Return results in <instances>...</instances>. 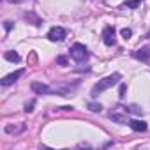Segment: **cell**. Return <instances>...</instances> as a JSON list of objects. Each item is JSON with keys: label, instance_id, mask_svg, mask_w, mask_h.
Here are the masks:
<instances>
[{"label": "cell", "instance_id": "cell-3", "mask_svg": "<svg viewBox=\"0 0 150 150\" xmlns=\"http://www.w3.org/2000/svg\"><path fill=\"white\" fill-rule=\"evenodd\" d=\"M80 85V81H74V83H58L51 87V94H58V96H72V92L76 90V87Z\"/></svg>", "mask_w": 150, "mask_h": 150}, {"label": "cell", "instance_id": "cell-16", "mask_svg": "<svg viewBox=\"0 0 150 150\" xmlns=\"http://www.w3.org/2000/svg\"><path fill=\"white\" fill-rule=\"evenodd\" d=\"M141 2H143V0H127L124 6H125V7H129V9H136Z\"/></svg>", "mask_w": 150, "mask_h": 150}, {"label": "cell", "instance_id": "cell-6", "mask_svg": "<svg viewBox=\"0 0 150 150\" xmlns=\"http://www.w3.org/2000/svg\"><path fill=\"white\" fill-rule=\"evenodd\" d=\"M23 74H25V69H18V71L7 74V76H4L2 80H0V85H2V87H9V85H13L14 81H18V78H21Z\"/></svg>", "mask_w": 150, "mask_h": 150}, {"label": "cell", "instance_id": "cell-19", "mask_svg": "<svg viewBox=\"0 0 150 150\" xmlns=\"http://www.w3.org/2000/svg\"><path fill=\"white\" fill-rule=\"evenodd\" d=\"M125 92H127V85H125V83H120V88H118V96H120V97H124V96H125Z\"/></svg>", "mask_w": 150, "mask_h": 150}, {"label": "cell", "instance_id": "cell-10", "mask_svg": "<svg viewBox=\"0 0 150 150\" xmlns=\"http://www.w3.org/2000/svg\"><path fill=\"white\" fill-rule=\"evenodd\" d=\"M7 134H20V132H23L25 131V124L23 122H20V124H7L6 125V129H4Z\"/></svg>", "mask_w": 150, "mask_h": 150}, {"label": "cell", "instance_id": "cell-1", "mask_svg": "<svg viewBox=\"0 0 150 150\" xmlns=\"http://www.w3.org/2000/svg\"><path fill=\"white\" fill-rule=\"evenodd\" d=\"M120 80H122V74H120V72H113V74H110V76H106V78L99 80V81L92 87L90 96H92V97H97V96H99V94H103L104 90H108V88H111V87L118 85V83H120Z\"/></svg>", "mask_w": 150, "mask_h": 150}, {"label": "cell", "instance_id": "cell-21", "mask_svg": "<svg viewBox=\"0 0 150 150\" xmlns=\"http://www.w3.org/2000/svg\"><path fill=\"white\" fill-rule=\"evenodd\" d=\"M57 64H60V65H67V58H65L64 55H60V57H57Z\"/></svg>", "mask_w": 150, "mask_h": 150}, {"label": "cell", "instance_id": "cell-9", "mask_svg": "<svg viewBox=\"0 0 150 150\" xmlns=\"http://www.w3.org/2000/svg\"><path fill=\"white\" fill-rule=\"evenodd\" d=\"M132 57L138 58V60H141V62H148L150 60V46H143V48L132 51Z\"/></svg>", "mask_w": 150, "mask_h": 150}, {"label": "cell", "instance_id": "cell-18", "mask_svg": "<svg viewBox=\"0 0 150 150\" xmlns=\"http://www.w3.org/2000/svg\"><path fill=\"white\" fill-rule=\"evenodd\" d=\"M120 34H122V37H124V39H129V37L132 35V30H131V28H122V30H120Z\"/></svg>", "mask_w": 150, "mask_h": 150}, {"label": "cell", "instance_id": "cell-17", "mask_svg": "<svg viewBox=\"0 0 150 150\" xmlns=\"http://www.w3.org/2000/svg\"><path fill=\"white\" fill-rule=\"evenodd\" d=\"M34 106H35V99H32V101L25 103V106H23L25 113H32V111H34Z\"/></svg>", "mask_w": 150, "mask_h": 150}, {"label": "cell", "instance_id": "cell-8", "mask_svg": "<svg viewBox=\"0 0 150 150\" xmlns=\"http://www.w3.org/2000/svg\"><path fill=\"white\" fill-rule=\"evenodd\" d=\"M30 88H32V92L41 94V96H48V94H51V87H48L46 83H41V81H34V83L30 85Z\"/></svg>", "mask_w": 150, "mask_h": 150}, {"label": "cell", "instance_id": "cell-22", "mask_svg": "<svg viewBox=\"0 0 150 150\" xmlns=\"http://www.w3.org/2000/svg\"><path fill=\"white\" fill-rule=\"evenodd\" d=\"M9 2H13V4H21V2H25V0H9Z\"/></svg>", "mask_w": 150, "mask_h": 150}, {"label": "cell", "instance_id": "cell-7", "mask_svg": "<svg viewBox=\"0 0 150 150\" xmlns=\"http://www.w3.org/2000/svg\"><path fill=\"white\" fill-rule=\"evenodd\" d=\"M103 41L106 46H113L115 44V27H104L103 30Z\"/></svg>", "mask_w": 150, "mask_h": 150}, {"label": "cell", "instance_id": "cell-20", "mask_svg": "<svg viewBox=\"0 0 150 150\" xmlns=\"http://www.w3.org/2000/svg\"><path fill=\"white\" fill-rule=\"evenodd\" d=\"M13 27H14V23H13V21H4V28H6V32H11V30H13Z\"/></svg>", "mask_w": 150, "mask_h": 150}, {"label": "cell", "instance_id": "cell-12", "mask_svg": "<svg viewBox=\"0 0 150 150\" xmlns=\"http://www.w3.org/2000/svg\"><path fill=\"white\" fill-rule=\"evenodd\" d=\"M23 18H25V20H27L28 23H32L34 27H41V25H42V20H41V18H39V16H37L35 13H32V11L25 13V14H23Z\"/></svg>", "mask_w": 150, "mask_h": 150}, {"label": "cell", "instance_id": "cell-2", "mask_svg": "<svg viewBox=\"0 0 150 150\" xmlns=\"http://www.w3.org/2000/svg\"><path fill=\"white\" fill-rule=\"evenodd\" d=\"M69 57H71L72 60H76V62H85V60L90 57V53H88V48H87L85 44L74 42V44L71 46V50H69Z\"/></svg>", "mask_w": 150, "mask_h": 150}, {"label": "cell", "instance_id": "cell-4", "mask_svg": "<svg viewBox=\"0 0 150 150\" xmlns=\"http://www.w3.org/2000/svg\"><path fill=\"white\" fill-rule=\"evenodd\" d=\"M65 37H67V30L64 27H51L48 32V39L51 42H62Z\"/></svg>", "mask_w": 150, "mask_h": 150}, {"label": "cell", "instance_id": "cell-13", "mask_svg": "<svg viewBox=\"0 0 150 150\" xmlns=\"http://www.w3.org/2000/svg\"><path fill=\"white\" fill-rule=\"evenodd\" d=\"M124 108H125V111L131 113V115H136V117H141V115H143V110H141L138 104H129V106H124Z\"/></svg>", "mask_w": 150, "mask_h": 150}, {"label": "cell", "instance_id": "cell-5", "mask_svg": "<svg viewBox=\"0 0 150 150\" xmlns=\"http://www.w3.org/2000/svg\"><path fill=\"white\" fill-rule=\"evenodd\" d=\"M110 118H111L113 122H117V124H129V120H127V111H125L124 106H117L115 111L110 113Z\"/></svg>", "mask_w": 150, "mask_h": 150}, {"label": "cell", "instance_id": "cell-14", "mask_svg": "<svg viewBox=\"0 0 150 150\" xmlns=\"http://www.w3.org/2000/svg\"><path fill=\"white\" fill-rule=\"evenodd\" d=\"M4 58L9 60V62H14V64L20 62V55H18L16 51H6V53H4Z\"/></svg>", "mask_w": 150, "mask_h": 150}, {"label": "cell", "instance_id": "cell-15", "mask_svg": "<svg viewBox=\"0 0 150 150\" xmlns=\"http://www.w3.org/2000/svg\"><path fill=\"white\" fill-rule=\"evenodd\" d=\"M87 108H88L92 113H101V111H103V104H101V103H88Z\"/></svg>", "mask_w": 150, "mask_h": 150}, {"label": "cell", "instance_id": "cell-11", "mask_svg": "<svg viewBox=\"0 0 150 150\" xmlns=\"http://www.w3.org/2000/svg\"><path fill=\"white\" fill-rule=\"evenodd\" d=\"M129 125H131V129L132 131H136V132H145L146 129H148V125H146V122H143V120H129Z\"/></svg>", "mask_w": 150, "mask_h": 150}]
</instances>
